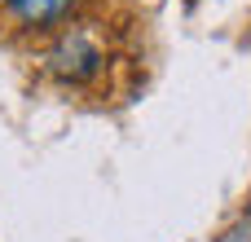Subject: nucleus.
I'll use <instances>...</instances> for the list:
<instances>
[{"label": "nucleus", "instance_id": "f257e3e1", "mask_svg": "<svg viewBox=\"0 0 251 242\" xmlns=\"http://www.w3.org/2000/svg\"><path fill=\"white\" fill-rule=\"evenodd\" d=\"M49 71L57 79H71V84H84L101 71V48L88 40V35H62L49 53Z\"/></svg>", "mask_w": 251, "mask_h": 242}, {"label": "nucleus", "instance_id": "f03ea898", "mask_svg": "<svg viewBox=\"0 0 251 242\" xmlns=\"http://www.w3.org/2000/svg\"><path fill=\"white\" fill-rule=\"evenodd\" d=\"M71 4L75 0H9L13 18L26 22V26H53V22H62L71 13Z\"/></svg>", "mask_w": 251, "mask_h": 242}]
</instances>
